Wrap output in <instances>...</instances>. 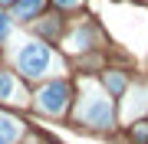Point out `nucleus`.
<instances>
[{
  "label": "nucleus",
  "mask_w": 148,
  "mask_h": 144,
  "mask_svg": "<svg viewBox=\"0 0 148 144\" xmlns=\"http://www.w3.org/2000/svg\"><path fill=\"white\" fill-rule=\"evenodd\" d=\"M16 66L27 79H43L46 72H53V53L43 43H23V49L16 53Z\"/></svg>",
  "instance_id": "1"
},
{
  "label": "nucleus",
  "mask_w": 148,
  "mask_h": 144,
  "mask_svg": "<svg viewBox=\"0 0 148 144\" xmlns=\"http://www.w3.org/2000/svg\"><path fill=\"white\" fill-rule=\"evenodd\" d=\"M66 105H69V85L66 82H49L36 95V108L43 115H63Z\"/></svg>",
  "instance_id": "2"
},
{
  "label": "nucleus",
  "mask_w": 148,
  "mask_h": 144,
  "mask_svg": "<svg viewBox=\"0 0 148 144\" xmlns=\"http://www.w3.org/2000/svg\"><path fill=\"white\" fill-rule=\"evenodd\" d=\"M79 121L92 124V128H112L115 115H112V101L102 95H89V101L79 108Z\"/></svg>",
  "instance_id": "3"
},
{
  "label": "nucleus",
  "mask_w": 148,
  "mask_h": 144,
  "mask_svg": "<svg viewBox=\"0 0 148 144\" xmlns=\"http://www.w3.org/2000/svg\"><path fill=\"white\" fill-rule=\"evenodd\" d=\"M0 98H7V101H23V92L16 89V82H13L10 72H0Z\"/></svg>",
  "instance_id": "4"
},
{
  "label": "nucleus",
  "mask_w": 148,
  "mask_h": 144,
  "mask_svg": "<svg viewBox=\"0 0 148 144\" xmlns=\"http://www.w3.org/2000/svg\"><path fill=\"white\" fill-rule=\"evenodd\" d=\"M43 10V0H13V13L20 16V20H30V16H36Z\"/></svg>",
  "instance_id": "5"
},
{
  "label": "nucleus",
  "mask_w": 148,
  "mask_h": 144,
  "mask_svg": "<svg viewBox=\"0 0 148 144\" xmlns=\"http://www.w3.org/2000/svg\"><path fill=\"white\" fill-rule=\"evenodd\" d=\"M16 134H20V124H16L13 118L0 115V144H13V141H16Z\"/></svg>",
  "instance_id": "6"
},
{
  "label": "nucleus",
  "mask_w": 148,
  "mask_h": 144,
  "mask_svg": "<svg viewBox=\"0 0 148 144\" xmlns=\"http://www.w3.org/2000/svg\"><path fill=\"white\" fill-rule=\"evenodd\" d=\"M106 85H109L112 92H122V89H125V79H122V75H109V79H106Z\"/></svg>",
  "instance_id": "7"
},
{
  "label": "nucleus",
  "mask_w": 148,
  "mask_h": 144,
  "mask_svg": "<svg viewBox=\"0 0 148 144\" xmlns=\"http://www.w3.org/2000/svg\"><path fill=\"white\" fill-rule=\"evenodd\" d=\"M7 33H10V16L0 10V39H7Z\"/></svg>",
  "instance_id": "8"
},
{
  "label": "nucleus",
  "mask_w": 148,
  "mask_h": 144,
  "mask_svg": "<svg viewBox=\"0 0 148 144\" xmlns=\"http://www.w3.org/2000/svg\"><path fill=\"white\" fill-rule=\"evenodd\" d=\"M56 3H59V7H79L82 0H56Z\"/></svg>",
  "instance_id": "9"
},
{
  "label": "nucleus",
  "mask_w": 148,
  "mask_h": 144,
  "mask_svg": "<svg viewBox=\"0 0 148 144\" xmlns=\"http://www.w3.org/2000/svg\"><path fill=\"white\" fill-rule=\"evenodd\" d=\"M0 3H3V7H10V3H13V0H0Z\"/></svg>",
  "instance_id": "10"
}]
</instances>
